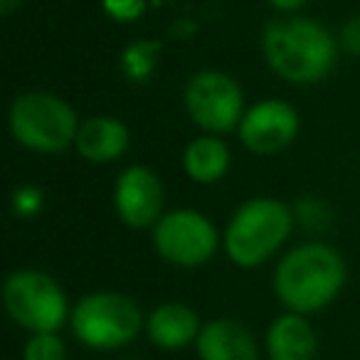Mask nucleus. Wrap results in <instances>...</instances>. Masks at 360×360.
<instances>
[{
	"instance_id": "1",
	"label": "nucleus",
	"mask_w": 360,
	"mask_h": 360,
	"mask_svg": "<svg viewBox=\"0 0 360 360\" xmlns=\"http://www.w3.org/2000/svg\"><path fill=\"white\" fill-rule=\"evenodd\" d=\"M345 279L348 266L335 247L326 242H301L276 262L271 289L284 311L311 316L338 299Z\"/></svg>"
},
{
	"instance_id": "2",
	"label": "nucleus",
	"mask_w": 360,
	"mask_h": 360,
	"mask_svg": "<svg viewBox=\"0 0 360 360\" xmlns=\"http://www.w3.org/2000/svg\"><path fill=\"white\" fill-rule=\"evenodd\" d=\"M262 55L269 70L289 84H319L338 62V42L311 18H286L264 27Z\"/></svg>"
},
{
	"instance_id": "3",
	"label": "nucleus",
	"mask_w": 360,
	"mask_h": 360,
	"mask_svg": "<svg viewBox=\"0 0 360 360\" xmlns=\"http://www.w3.org/2000/svg\"><path fill=\"white\" fill-rule=\"evenodd\" d=\"M296 212L289 202L271 195H255L240 202L222 232V250L237 269L266 264L294 232Z\"/></svg>"
},
{
	"instance_id": "4",
	"label": "nucleus",
	"mask_w": 360,
	"mask_h": 360,
	"mask_svg": "<svg viewBox=\"0 0 360 360\" xmlns=\"http://www.w3.org/2000/svg\"><path fill=\"white\" fill-rule=\"evenodd\" d=\"M79 124L75 106L52 91H22L8 111V129L15 143L40 155L75 148Z\"/></svg>"
},
{
	"instance_id": "5",
	"label": "nucleus",
	"mask_w": 360,
	"mask_h": 360,
	"mask_svg": "<svg viewBox=\"0 0 360 360\" xmlns=\"http://www.w3.org/2000/svg\"><path fill=\"white\" fill-rule=\"evenodd\" d=\"M72 335L84 348L111 353L131 345L146 330V316L139 301L121 291H89L70 314Z\"/></svg>"
},
{
	"instance_id": "6",
	"label": "nucleus",
	"mask_w": 360,
	"mask_h": 360,
	"mask_svg": "<svg viewBox=\"0 0 360 360\" xmlns=\"http://www.w3.org/2000/svg\"><path fill=\"white\" fill-rule=\"evenodd\" d=\"M3 306L13 323L27 333L60 330L65 323H70L72 314V304L60 281L32 266H22L6 276Z\"/></svg>"
},
{
	"instance_id": "7",
	"label": "nucleus",
	"mask_w": 360,
	"mask_h": 360,
	"mask_svg": "<svg viewBox=\"0 0 360 360\" xmlns=\"http://www.w3.org/2000/svg\"><path fill=\"white\" fill-rule=\"evenodd\" d=\"M150 245L160 259L178 269H200L222 247V235L205 212L175 207L153 225Z\"/></svg>"
},
{
	"instance_id": "8",
	"label": "nucleus",
	"mask_w": 360,
	"mask_h": 360,
	"mask_svg": "<svg viewBox=\"0 0 360 360\" xmlns=\"http://www.w3.org/2000/svg\"><path fill=\"white\" fill-rule=\"evenodd\" d=\"M183 104L191 121L202 134L225 136L237 131L247 111L242 86L220 70H200L188 79Z\"/></svg>"
},
{
	"instance_id": "9",
	"label": "nucleus",
	"mask_w": 360,
	"mask_h": 360,
	"mask_svg": "<svg viewBox=\"0 0 360 360\" xmlns=\"http://www.w3.org/2000/svg\"><path fill=\"white\" fill-rule=\"evenodd\" d=\"M301 131V116L294 104L286 99H259L247 106L237 139L255 155H276L296 143Z\"/></svg>"
},
{
	"instance_id": "10",
	"label": "nucleus",
	"mask_w": 360,
	"mask_h": 360,
	"mask_svg": "<svg viewBox=\"0 0 360 360\" xmlns=\"http://www.w3.org/2000/svg\"><path fill=\"white\" fill-rule=\"evenodd\" d=\"M111 205L129 230H153L165 212L163 180L150 165H126L114 180Z\"/></svg>"
},
{
	"instance_id": "11",
	"label": "nucleus",
	"mask_w": 360,
	"mask_h": 360,
	"mask_svg": "<svg viewBox=\"0 0 360 360\" xmlns=\"http://www.w3.org/2000/svg\"><path fill=\"white\" fill-rule=\"evenodd\" d=\"M205 321L200 319L195 309L186 301H163L153 306L146 316V338L150 345L165 353L186 350L195 345L198 335Z\"/></svg>"
},
{
	"instance_id": "12",
	"label": "nucleus",
	"mask_w": 360,
	"mask_h": 360,
	"mask_svg": "<svg viewBox=\"0 0 360 360\" xmlns=\"http://www.w3.org/2000/svg\"><path fill=\"white\" fill-rule=\"evenodd\" d=\"M195 353L200 360H262L259 345L252 330L230 316H220L202 323V330L195 340Z\"/></svg>"
},
{
	"instance_id": "13",
	"label": "nucleus",
	"mask_w": 360,
	"mask_h": 360,
	"mask_svg": "<svg viewBox=\"0 0 360 360\" xmlns=\"http://www.w3.org/2000/svg\"><path fill=\"white\" fill-rule=\"evenodd\" d=\"M264 348L269 360H316L319 358V333L309 316L284 311L266 326Z\"/></svg>"
},
{
	"instance_id": "14",
	"label": "nucleus",
	"mask_w": 360,
	"mask_h": 360,
	"mask_svg": "<svg viewBox=\"0 0 360 360\" xmlns=\"http://www.w3.org/2000/svg\"><path fill=\"white\" fill-rule=\"evenodd\" d=\"M131 146V131L116 116H89L79 124L75 139V150L79 158L94 165H106L124 158Z\"/></svg>"
},
{
	"instance_id": "15",
	"label": "nucleus",
	"mask_w": 360,
	"mask_h": 360,
	"mask_svg": "<svg viewBox=\"0 0 360 360\" xmlns=\"http://www.w3.org/2000/svg\"><path fill=\"white\" fill-rule=\"evenodd\" d=\"M232 150L222 136L200 134L183 148V170L198 186H215L230 173Z\"/></svg>"
},
{
	"instance_id": "16",
	"label": "nucleus",
	"mask_w": 360,
	"mask_h": 360,
	"mask_svg": "<svg viewBox=\"0 0 360 360\" xmlns=\"http://www.w3.org/2000/svg\"><path fill=\"white\" fill-rule=\"evenodd\" d=\"M158 52H160V42H150V40L134 42L121 55V70H124V75L131 82H146L153 75Z\"/></svg>"
},
{
	"instance_id": "17",
	"label": "nucleus",
	"mask_w": 360,
	"mask_h": 360,
	"mask_svg": "<svg viewBox=\"0 0 360 360\" xmlns=\"http://www.w3.org/2000/svg\"><path fill=\"white\" fill-rule=\"evenodd\" d=\"M22 360H67V345L60 330L30 333L22 345Z\"/></svg>"
},
{
	"instance_id": "18",
	"label": "nucleus",
	"mask_w": 360,
	"mask_h": 360,
	"mask_svg": "<svg viewBox=\"0 0 360 360\" xmlns=\"http://www.w3.org/2000/svg\"><path fill=\"white\" fill-rule=\"evenodd\" d=\"M45 207V193L42 188L32 186V183H22L13 191L11 195V212L18 220H32L37 217Z\"/></svg>"
},
{
	"instance_id": "19",
	"label": "nucleus",
	"mask_w": 360,
	"mask_h": 360,
	"mask_svg": "<svg viewBox=\"0 0 360 360\" xmlns=\"http://www.w3.org/2000/svg\"><path fill=\"white\" fill-rule=\"evenodd\" d=\"M104 13L116 22H134L146 13V0H101Z\"/></svg>"
},
{
	"instance_id": "20",
	"label": "nucleus",
	"mask_w": 360,
	"mask_h": 360,
	"mask_svg": "<svg viewBox=\"0 0 360 360\" xmlns=\"http://www.w3.org/2000/svg\"><path fill=\"white\" fill-rule=\"evenodd\" d=\"M340 47L350 55L360 57V15L350 18L340 30Z\"/></svg>"
},
{
	"instance_id": "21",
	"label": "nucleus",
	"mask_w": 360,
	"mask_h": 360,
	"mask_svg": "<svg viewBox=\"0 0 360 360\" xmlns=\"http://www.w3.org/2000/svg\"><path fill=\"white\" fill-rule=\"evenodd\" d=\"M274 11H279V13H294V11H299L301 6H304L306 0H266Z\"/></svg>"
},
{
	"instance_id": "22",
	"label": "nucleus",
	"mask_w": 360,
	"mask_h": 360,
	"mask_svg": "<svg viewBox=\"0 0 360 360\" xmlns=\"http://www.w3.org/2000/svg\"><path fill=\"white\" fill-rule=\"evenodd\" d=\"M20 3L22 0H0V13H3V15H11L15 8H20Z\"/></svg>"
},
{
	"instance_id": "23",
	"label": "nucleus",
	"mask_w": 360,
	"mask_h": 360,
	"mask_svg": "<svg viewBox=\"0 0 360 360\" xmlns=\"http://www.w3.org/2000/svg\"><path fill=\"white\" fill-rule=\"evenodd\" d=\"M121 360H139V358H121Z\"/></svg>"
}]
</instances>
